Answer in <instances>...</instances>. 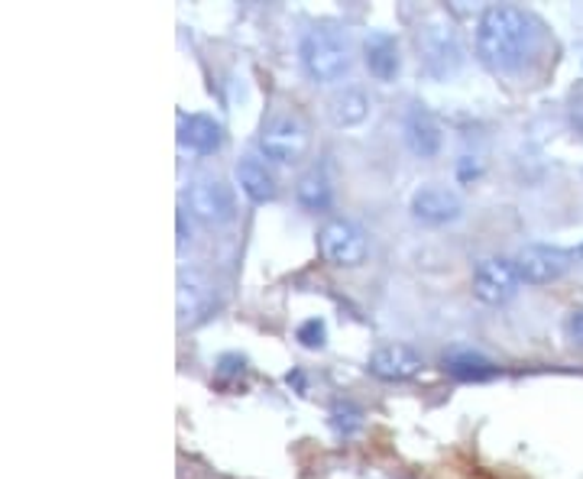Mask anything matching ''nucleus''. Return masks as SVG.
<instances>
[{
	"instance_id": "nucleus-6",
	"label": "nucleus",
	"mask_w": 583,
	"mask_h": 479,
	"mask_svg": "<svg viewBox=\"0 0 583 479\" xmlns=\"http://www.w3.org/2000/svg\"><path fill=\"white\" fill-rule=\"evenodd\" d=\"M318 247H321V256L341 270H354L366 260V233L344 217H334L321 227Z\"/></svg>"
},
{
	"instance_id": "nucleus-11",
	"label": "nucleus",
	"mask_w": 583,
	"mask_h": 479,
	"mask_svg": "<svg viewBox=\"0 0 583 479\" xmlns=\"http://www.w3.org/2000/svg\"><path fill=\"white\" fill-rule=\"evenodd\" d=\"M364 59L369 75L382 84L396 81L399 71H402V56H399V43L392 33H369L364 43Z\"/></svg>"
},
{
	"instance_id": "nucleus-12",
	"label": "nucleus",
	"mask_w": 583,
	"mask_h": 479,
	"mask_svg": "<svg viewBox=\"0 0 583 479\" xmlns=\"http://www.w3.org/2000/svg\"><path fill=\"white\" fill-rule=\"evenodd\" d=\"M460 198L441 185H425L412 195V214L425 224H447V220H457L460 217Z\"/></svg>"
},
{
	"instance_id": "nucleus-25",
	"label": "nucleus",
	"mask_w": 583,
	"mask_h": 479,
	"mask_svg": "<svg viewBox=\"0 0 583 479\" xmlns=\"http://www.w3.org/2000/svg\"><path fill=\"white\" fill-rule=\"evenodd\" d=\"M175 220H179V247H182V243L188 240V233H185V210H179V217H175Z\"/></svg>"
},
{
	"instance_id": "nucleus-7",
	"label": "nucleus",
	"mask_w": 583,
	"mask_h": 479,
	"mask_svg": "<svg viewBox=\"0 0 583 479\" xmlns=\"http://www.w3.org/2000/svg\"><path fill=\"white\" fill-rule=\"evenodd\" d=\"M188 210L208 224V227H220V224H230L233 214H237V202H233V192L218 182V179H198L192 182L188 189Z\"/></svg>"
},
{
	"instance_id": "nucleus-3",
	"label": "nucleus",
	"mask_w": 583,
	"mask_h": 479,
	"mask_svg": "<svg viewBox=\"0 0 583 479\" xmlns=\"http://www.w3.org/2000/svg\"><path fill=\"white\" fill-rule=\"evenodd\" d=\"M298 56L311 81H338L351 66L347 39L331 26H311L298 43Z\"/></svg>"
},
{
	"instance_id": "nucleus-21",
	"label": "nucleus",
	"mask_w": 583,
	"mask_h": 479,
	"mask_svg": "<svg viewBox=\"0 0 583 479\" xmlns=\"http://www.w3.org/2000/svg\"><path fill=\"white\" fill-rule=\"evenodd\" d=\"M480 172H483V162H480L477 156H460V162H457V179H460L464 185H470Z\"/></svg>"
},
{
	"instance_id": "nucleus-2",
	"label": "nucleus",
	"mask_w": 583,
	"mask_h": 479,
	"mask_svg": "<svg viewBox=\"0 0 583 479\" xmlns=\"http://www.w3.org/2000/svg\"><path fill=\"white\" fill-rule=\"evenodd\" d=\"M415 46H419V59L435 78H450L454 71L464 66V46L460 36L454 30V23L441 13H432L419 23L415 30Z\"/></svg>"
},
{
	"instance_id": "nucleus-16",
	"label": "nucleus",
	"mask_w": 583,
	"mask_h": 479,
	"mask_svg": "<svg viewBox=\"0 0 583 479\" xmlns=\"http://www.w3.org/2000/svg\"><path fill=\"white\" fill-rule=\"evenodd\" d=\"M444 369L460 379V383H483L490 376H496V363L487 360L483 353H473V350H454L444 356Z\"/></svg>"
},
{
	"instance_id": "nucleus-4",
	"label": "nucleus",
	"mask_w": 583,
	"mask_h": 479,
	"mask_svg": "<svg viewBox=\"0 0 583 479\" xmlns=\"http://www.w3.org/2000/svg\"><path fill=\"white\" fill-rule=\"evenodd\" d=\"M308 142H311V127H308V121H305L298 111H292L289 107V111H279V114L263 127L260 149H263L266 159L289 166V162H298V159L305 156Z\"/></svg>"
},
{
	"instance_id": "nucleus-24",
	"label": "nucleus",
	"mask_w": 583,
	"mask_h": 479,
	"mask_svg": "<svg viewBox=\"0 0 583 479\" xmlns=\"http://www.w3.org/2000/svg\"><path fill=\"white\" fill-rule=\"evenodd\" d=\"M237 373H243V360H240V356H220V366H218L220 379L237 376Z\"/></svg>"
},
{
	"instance_id": "nucleus-8",
	"label": "nucleus",
	"mask_w": 583,
	"mask_h": 479,
	"mask_svg": "<svg viewBox=\"0 0 583 479\" xmlns=\"http://www.w3.org/2000/svg\"><path fill=\"white\" fill-rule=\"evenodd\" d=\"M175 298H179V321L188 324V328L208 321V318L215 315V308H218V292H215V285L198 273L179 275V292H175Z\"/></svg>"
},
{
	"instance_id": "nucleus-14",
	"label": "nucleus",
	"mask_w": 583,
	"mask_h": 479,
	"mask_svg": "<svg viewBox=\"0 0 583 479\" xmlns=\"http://www.w3.org/2000/svg\"><path fill=\"white\" fill-rule=\"evenodd\" d=\"M402 134H405V146L419 156V159H432L441 149V124L425 111V107H412L405 114V124H402Z\"/></svg>"
},
{
	"instance_id": "nucleus-19",
	"label": "nucleus",
	"mask_w": 583,
	"mask_h": 479,
	"mask_svg": "<svg viewBox=\"0 0 583 479\" xmlns=\"http://www.w3.org/2000/svg\"><path fill=\"white\" fill-rule=\"evenodd\" d=\"M331 424L341 431V434H354L361 424H364V414L357 406H351V402H334V409H331Z\"/></svg>"
},
{
	"instance_id": "nucleus-15",
	"label": "nucleus",
	"mask_w": 583,
	"mask_h": 479,
	"mask_svg": "<svg viewBox=\"0 0 583 479\" xmlns=\"http://www.w3.org/2000/svg\"><path fill=\"white\" fill-rule=\"evenodd\" d=\"M179 142L198 156H212L224 142V130H220L218 121H212L205 114H188L179 121Z\"/></svg>"
},
{
	"instance_id": "nucleus-20",
	"label": "nucleus",
	"mask_w": 583,
	"mask_h": 479,
	"mask_svg": "<svg viewBox=\"0 0 583 479\" xmlns=\"http://www.w3.org/2000/svg\"><path fill=\"white\" fill-rule=\"evenodd\" d=\"M324 338H328V331H324V321H318V318H311V321H305L298 328V341H301V346H308V350L324 346Z\"/></svg>"
},
{
	"instance_id": "nucleus-9",
	"label": "nucleus",
	"mask_w": 583,
	"mask_h": 479,
	"mask_svg": "<svg viewBox=\"0 0 583 479\" xmlns=\"http://www.w3.org/2000/svg\"><path fill=\"white\" fill-rule=\"evenodd\" d=\"M518 270L512 260H483L473 270V295L483 305H503L518 292Z\"/></svg>"
},
{
	"instance_id": "nucleus-22",
	"label": "nucleus",
	"mask_w": 583,
	"mask_h": 479,
	"mask_svg": "<svg viewBox=\"0 0 583 479\" xmlns=\"http://www.w3.org/2000/svg\"><path fill=\"white\" fill-rule=\"evenodd\" d=\"M568 338L583 346V308H574L571 315H568Z\"/></svg>"
},
{
	"instance_id": "nucleus-10",
	"label": "nucleus",
	"mask_w": 583,
	"mask_h": 479,
	"mask_svg": "<svg viewBox=\"0 0 583 479\" xmlns=\"http://www.w3.org/2000/svg\"><path fill=\"white\" fill-rule=\"evenodd\" d=\"M369 373L386 383H402L422 373V356L405 343H389L369 356Z\"/></svg>"
},
{
	"instance_id": "nucleus-17",
	"label": "nucleus",
	"mask_w": 583,
	"mask_h": 479,
	"mask_svg": "<svg viewBox=\"0 0 583 479\" xmlns=\"http://www.w3.org/2000/svg\"><path fill=\"white\" fill-rule=\"evenodd\" d=\"M366 111H369V101H366V94L361 88H344V91H338L328 101V117H331L334 127H354V124H361L366 117Z\"/></svg>"
},
{
	"instance_id": "nucleus-5",
	"label": "nucleus",
	"mask_w": 583,
	"mask_h": 479,
	"mask_svg": "<svg viewBox=\"0 0 583 479\" xmlns=\"http://www.w3.org/2000/svg\"><path fill=\"white\" fill-rule=\"evenodd\" d=\"M583 263V243L574 250H561V247H525L515 256V270L518 278L528 285H548L564 273H571L574 266Z\"/></svg>"
},
{
	"instance_id": "nucleus-23",
	"label": "nucleus",
	"mask_w": 583,
	"mask_h": 479,
	"mask_svg": "<svg viewBox=\"0 0 583 479\" xmlns=\"http://www.w3.org/2000/svg\"><path fill=\"white\" fill-rule=\"evenodd\" d=\"M568 121H571V127H574V130L583 137V94H574V98H571Z\"/></svg>"
},
{
	"instance_id": "nucleus-1",
	"label": "nucleus",
	"mask_w": 583,
	"mask_h": 479,
	"mask_svg": "<svg viewBox=\"0 0 583 479\" xmlns=\"http://www.w3.org/2000/svg\"><path fill=\"white\" fill-rule=\"evenodd\" d=\"M538 20L510 3L487 7L477 23V53L493 71L518 69L538 49Z\"/></svg>"
},
{
	"instance_id": "nucleus-18",
	"label": "nucleus",
	"mask_w": 583,
	"mask_h": 479,
	"mask_svg": "<svg viewBox=\"0 0 583 479\" xmlns=\"http://www.w3.org/2000/svg\"><path fill=\"white\" fill-rule=\"evenodd\" d=\"M295 198L305 210H324L331 205V185H328L324 172L321 169H308L298 179V185H295Z\"/></svg>"
},
{
	"instance_id": "nucleus-13",
	"label": "nucleus",
	"mask_w": 583,
	"mask_h": 479,
	"mask_svg": "<svg viewBox=\"0 0 583 479\" xmlns=\"http://www.w3.org/2000/svg\"><path fill=\"white\" fill-rule=\"evenodd\" d=\"M237 182L243 189V195L253 202V205H266L279 195V185H276V175L270 172V166L256 156H243L237 162Z\"/></svg>"
}]
</instances>
